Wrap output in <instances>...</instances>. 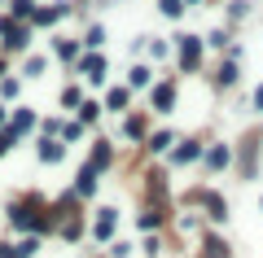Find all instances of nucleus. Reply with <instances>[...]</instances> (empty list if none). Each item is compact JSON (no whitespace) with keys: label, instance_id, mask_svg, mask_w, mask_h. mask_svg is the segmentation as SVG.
Here are the masks:
<instances>
[{"label":"nucleus","instance_id":"obj_6","mask_svg":"<svg viewBox=\"0 0 263 258\" xmlns=\"http://www.w3.org/2000/svg\"><path fill=\"white\" fill-rule=\"evenodd\" d=\"M145 202H149V206H167V202H171L167 171H158V166H154L149 175H145Z\"/></svg>","mask_w":263,"mask_h":258},{"label":"nucleus","instance_id":"obj_20","mask_svg":"<svg viewBox=\"0 0 263 258\" xmlns=\"http://www.w3.org/2000/svg\"><path fill=\"white\" fill-rule=\"evenodd\" d=\"M176 145H180L176 131H149V140H145V149H149V153H171Z\"/></svg>","mask_w":263,"mask_h":258},{"label":"nucleus","instance_id":"obj_4","mask_svg":"<svg viewBox=\"0 0 263 258\" xmlns=\"http://www.w3.org/2000/svg\"><path fill=\"white\" fill-rule=\"evenodd\" d=\"M114 228H119V210H114V206H101L97 219H92V241H97V245H110Z\"/></svg>","mask_w":263,"mask_h":258},{"label":"nucleus","instance_id":"obj_36","mask_svg":"<svg viewBox=\"0 0 263 258\" xmlns=\"http://www.w3.org/2000/svg\"><path fill=\"white\" fill-rule=\"evenodd\" d=\"M149 57H154V62H162V57H171L167 39H154V35H149Z\"/></svg>","mask_w":263,"mask_h":258},{"label":"nucleus","instance_id":"obj_26","mask_svg":"<svg viewBox=\"0 0 263 258\" xmlns=\"http://www.w3.org/2000/svg\"><path fill=\"white\" fill-rule=\"evenodd\" d=\"M40 241H44V236H35V232H27V236H22L18 245H13V258H35V254H40Z\"/></svg>","mask_w":263,"mask_h":258},{"label":"nucleus","instance_id":"obj_39","mask_svg":"<svg viewBox=\"0 0 263 258\" xmlns=\"http://www.w3.org/2000/svg\"><path fill=\"white\" fill-rule=\"evenodd\" d=\"M127 254H132L127 241H114V245H110V258H127Z\"/></svg>","mask_w":263,"mask_h":258},{"label":"nucleus","instance_id":"obj_1","mask_svg":"<svg viewBox=\"0 0 263 258\" xmlns=\"http://www.w3.org/2000/svg\"><path fill=\"white\" fill-rule=\"evenodd\" d=\"M202 53H206V39H202V35H189V31H184V35L176 39V66L184 74L202 70Z\"/></svg>","mask_w":263,"mask_h":258},{"label":"nucleus","instance_id":"obj_42","mask_svg":"<svg viewBox=\"0 0 263 258\" xmlns=\"http://www.w3.org/2000/svg\"><path fill=\"white\" fill-rule=\"evenodd\" d=\"M0 127H9V110L5 105H0Z\"/></svg>","mask_w":263,"mask_h":258},{"label":"nucleus","instance_id":"obj_40","mask_svg":"<svg viewBox=\"0 0 263 258\" xmlns=\"http://www.w3.org/2000/svg\"><path fill=\"white\" fill-rule=\"evenodd\" d=\"M250 101H254V114H263V83L254 88V96H250Z\"/></svg>","mask_w":263,"mask_h":258},{"label":"nucleus","instance_id":"obj_41","mask_svg":"<svg viewBox=\"0 0 263 258\" xmlns=\"http://www.w3.org/2000/svg\"><path fill=\"white\" fill-rule=\"evenodd\" d=\"M0 258H13V245H5V241H0Z\"/></svg>","mask_w":263,"mask_h":258},{"label":"nucleus","instance_id":"obj_13","mask_svg":"<svg viewBox=\"0 0 263 258\" xmlns=\"http://www.w3.org/2000/svg\"><path fill=\"white\" fill-rule=\"evenodd\" d=\"M123 136L136 140V145H145V140H149V118H145V114H123Z\"/></svg>","mask_w":263,"mask_h":258},{"label":"nucleus","instance_id":"obj_9","mask_svg":"<svg viewBox=\"0 0 263 258\" xmlns=\"http://www.w3.org/2000/svg\"><path fill=\"white\" fill-rule=\"evenodd\" d=\"M35 153H40L44 166H57V162H66V140L62 136H40L35 140Z\"/></svg>","mask_w":263,"mask_h":258},{"label":"nucleus","instance_id":"obj_17","mask_svg":"<svg viewBox=\"0 0 263 258\" xmlns=\"http://www.w3.org/2000/svg\"><path fill=\"white\" fill-rule=\"evenodd\" d=\"M127 88L132 92H145V88H154V70L145 62H132V70H127Z\"/></svg>","mask_w":263,"mask_h":258},{"label":"nucleus","instance_id":"obj_14","mask_svg":"<svg viewBox=\"0 0 263 258\" xmlns=\"http://www.w3.org/2000/svg\"><path fill=\"white\" fill-rule=\"evenodd\" d=\"M237 79H241V62H237V57H224V62H219V70H215V88L224 92V88H233Z\"/></svg>","mask_w":263,"mask_h":258},{"label":"nucleus","instance_id":"obj_32","mask_svg":"<svg viewBox=\"0 0 263 258\" xmlns=\"http://www.w3.org/2000/svg\"><path fill=\"white\" fill-rule=\"evenodd\" d=\"M44 70H48V57H27V66H22V74H27V79H40Z\"/></svg>","mask_w":263,"mask_h":258},{"label":"nucleus","instance_id":"obj_16","mask_svg":"<svg viewBox=\"0 0 263 258\" xmlns=\"http://www.w3.org/2000/svg\"><path fill=\"white\" fill-rule=\"evenodd\" d=\"M88 162H92L97 166V171H110V166H114V145H110V140H92V153H88Z\"/></svg>","mask_w":263,"mask_h":258},{"label":"nucleus","instance_id":"obj_43","mask_svg":"<svg viewBox=\"0 0 263 258\" xmlns=\"http://www.w3.org/2000/svg\"><path fill=\"white\" fill-rule=\"evenodd\" d=\"M5 74H9V62H5V57H0V79H5Z\"/></svg>","mask_w":263,"mask_h":258},{"label":"nucleus","instance_id":"obj_44","mask_svg":"<svg viewBox=\"0 0 263 258\" xmlns=\"http://www.w3.org/2000/svg\"><path fill=\"white\" fill-rule=\"evenodd\" d=\"M184 5H202V0H184Z\"/></svg>","mask_w":263,"mask_h":258},{"label":"nucleus","instance_id":"obj_28","mask_svg":"<svg viewBox=\"0 0 263 258\" xmlns=\"http://www.w3.org/2000/svg\"><path fill=\"white\" fill-rule=\"evenodd\" d=\"M57 101H62V110H79V105H84V92H79V83H66Z\"/></svg>","mask_w":263,"mask_h":258},{"label":"nucleus","instance_id":"obj_8","mask_svg":"<svg viewBox=\"0 0 263 258\" xmlns=\"http://www.w3.org/2000/svg\"><path fill=\"white\" fill-rule=\"evenodd\" d=\"M202 214L211 223H228V202H224L219 188H202Z\"/></svg>","mask_w":263,"mask_h":258},{"label":"nucleus","instance_id":"obj_29","mask_svg":"<svg viewBox=\"0 0 263 258\" xmlns=\"http://www.w3.org/2000/svg\"><path fill=\"white\" fill-rule=\"evenodd\" d=\"M75 114H79V123H84V127H92V123L101 118V101H84Z\"/></svg>","mask_w":263,"mask_h":258},{"label":"nucleus","instance_id":"obj_3","mask_svg":"<svg viewBox=\"0 0 263 258\" xmlns=\"http://www.w3.org/2000/svg\"><path fill=\"white\" fill-rule=\"evenodd\" d=\"M176 101H180L176 79H158V83L149 88V110H154V114H171V110H176Z\"/></svg>","mask_w":263,"mask_h":258},{"label":"nucleus","instance_id":"obj_11","mask_svg":"<svg viewBox=\"0 0 263 258\" xmlns=\"http://www.w3.org/2000/svg\"><path fill=\"white\" fill-rule=\"evenodd\" d=\"M197 258H233V245H228L219 232H202V245H197Z\"/></svg>","mask_w":263,"mask_h":258},{"label":"nucleus","instance_id":"obj_23","mask_svg":"<svg viewBox=\"0 0 263 258\" xmlns=\"http://www.w3.org/2000/svg\"><path fill=\"white\" fill-rule=\"evenodd\" d=\"M57 236H62V241H79V236H84V214H66L62 228H57Z\"/></svg>","mask_w":263,"mask_h":258},{"label":"nucleus","instance_id":"obj_19","mask_svg":"<svg viewBox=\"0 0 263 258\" xmlns=\"http://www.w3.org/2000/svg\"><path fill=\"white\" fill-rule=\"evenodd\" d=\"M40 127V118H35V110H13V118H9V131H13V136H27V131H35Z\"/></svg>","mask_w":263,"mask_h":258},{"label":"nucleus","instance_id":"obj_30","mask_svg":"<svg viewBox=\"0 0 263 258\" xmlns=\"http://www.w3.org/2000/svg\"><path fill=\"white\" fill-rule=\"evenodd\" d=\"M84 123H79V118H62V140H66V145H70V140H84Z\"/></svg>","mask_w":263,"mask_h":258},{"label":"nucleus","instance_id":"obj_22","mask_svg":"<svg viewBox=\"0 0 263 258\" xmlns=\"http://www.w3.org/2000/svg\"><path fill=\"white\" fill-rule=\"evenodd\" d=\"M127 105H132V88H110V92H105V110L127 114Z\"/></svg>","mask_w":263,"mask_h":258},{"label":"nucleus","instance_id":"obj_45","mask_svg":"<svg viewBox=\"0 0 263 258\" xmlns=\"http://www.w3.org/2000/svg\"><path fill=\"white\" fill-rule=\"evenodd\" d=\"M259 210H263V197H259Z\"/></svg>","mask_w":263,"mask_h":258},{"label":"nucleus","instance_id":"obj_12","mask_svg":"<svg viewBox=\"0 0 263 258\" xmlns=\"http://www.w3.org/2000/svg\"><path fill=\"white\" fill-rule=\"evenodd\" d=\"M97 188H101V171H97L92 162H84V166H79V175H75V193L88 202V197H97Z\"/></svg>","mask_w":263,"mask_h":258},{"label":"nucleus","instance_id":"obj_33","mask_svg":"<svg viewBox=\"0 0 263 258\" xmlns=\"http://www.w3.org/2000/svg\"><path fill=\"white\" fill-rule=\"evenodd\" d=\"M206 44H211V48H224V53H228V44H233V39H228V27H215V31L206 35Z\"/></svg>","mask_w":263,"mask_h":258},{"label":"nucleus","instance_id":"obj_27","mask_svg":"<svg viewBox=\"0 0 263 258\" xmlns=\"http://www.w3.org/2000/svg\"><path fill=\"white\" fill-rule=\"evenodd\" d=\"M79 44H84V48H88V53H97V48H101V44H105V27H101V22H92V27H88V31H84V39H79Z\"/></svg>","mask_w":263,"mask_h":258},{"label":"nucleus","instance_id":"obj_18","mask_svg":"<svg viewBox=\"0 0 263 258\" xmlns=\"http://www.w3.org/2000/svg\"><path fill=\"white\" fill-rule=\"evenodd\" d=\"M162 223H167V206H145L141 219H136V228H141V232H158Z\"/></svg>","mask_w":263,"mask_h":258},{"label":"nucleus","instance_id":"obj_7","mask_svg":"<svg viewBox=\"0 0 263 258\" xmlns=\"http://www.w3.org/2000/svg\"><path fill=\"white\" fill-rule=\"evenodd\" d=\"M202 153H206V145L197 136H189V140H180L167 157H171V166H193V162H202Z\"/></svg>","mask_w":263,"mask_h":258},{"label":"nucleus","instance_id":"obj_5","mask_svg":"<svg viewBox=\"0 0 263 258\" xmlns=\"http://www.w3.org/2000/svg\"><path fill=\"white\" fill-rule=\"evenodd\" d=\"M79 74H84L88 83H101V88H105V79H110V62H105V53H84V57H79Z\"/></svg>","mask_w":263,"mask_h":258},{"label":"nucleus","instance_id":"obj_34","mask_svg":"<svg viewBox=\"0 0 263 258\" xmlns=\"http://www.w3.org/2000/svg\"><path fill=\"white\" fill-rule=\"evenodd\" d=\"M241 18H250V0H233L228 5V22H241Z\"/></svg>","mask_w":263,"mask_h":258},{"label":"nucleus","instance_id":"obj_24","mask_svg":"<svg viewBox=\"0 0 263 258\" xmlns=\"http://www.w3.org/2000/svg\"><path fill=\"white\" fill-rule=\"evenodd\" d=\"M53 53L62 57V62H75V66H79V57H84V44H75V39H53Z\"/></svg>","mask_w":263,"mask_h":258},{"label":"nucleus","instance_id":"obj_2","mask_svg":"<svg viewBox=\"0 0 263 258\" xmlns=\"http://www.w3.org/2000/svg\"><path fill=\"white\" fill-rule=\"evenodd\" d=\"M259 157H263V136H246L237 149V175L241 180H259Z\"/></svg>","mask_w":263,"mask_h":258},{"label":"nucleus","instance_id":"obj_35","mask_svg":"<svg viewBox=\"0 0 263 258\" xmlns=\"http://www.w3.org/2000/svg\"><path fill=\"white\" fill-rule=\"evenodd\" d=\"M145 258H162V236H158V232L145 236Z\"/></svg>","mask_w":263,"mask_h":258},{"label":"nucleus","instance_id":"obj_15","mask_svg":"<svg viewBox=\"0 0 263 258\" xmlns=\"http://www.w3.org/2000/svg\"><path fill=\"white\" fill-rule=\"evenodd\" d=\"M62 18H66V5H40V9H35V18H31V27H35V31H44V27H57Z\"/></svg>","mask_w":263,"mask_h":258},{"label":"nucleus","instance_id":"obj_21","mask_svg":"<svg viewBox=\"0 0 263 258\" xmlns=\"http://www.w3.org/2000/svg\"><path fill=\"white\" fill-rule=\"evenodd\" d=\"M31 35H35V27H31V22H18V31L5 39V53H22V48L31 44Z\"/></svg>","mask_w":263,"mask_h":258},{"label":"nucleus","instance_id":"obj_25","mask_svg":"<svg viewBox=\"0 0 263 258\" xmlns=\"http://www.w3.org/2000/svg\"><path fill=\"white\" fill-rule=\"evenodd\" d=\"M5 5H9V18H18V22H31L35 18V0H5Z\"/></svg>","mask_w":263,"mask_h":258},{"label":"nucleus","instance_id":"obj_38","mask_svg":"<svg viewBox=\"0 0 263 258\" xmlns=\"http://www.w3.org/2000/svg\"><path fill=\"white\" fill-rule=\"evenodd\" d=\"M13 140H18V136H13V131H9V127L0 131V157H5V153H9V149H13Z\"/></svg>","mask_w":263,"mask_h":258},{"label":"nucleus","instance_id":"obj_10","mask_svg":"<svg viewBox=\"0 0 263 258\" xmlns=\"http://www.w3.org/2000/svg\"><path fill=\"white\" fill-rule=\"evenodd\" d=\"M202 162H206V171H228V166L237 162V153H233V145H206V153H202Z\"/></svg>","mask_w":263,"mask_h":258},{"label":"nucleus","instance_id":"obj_37","mask_svg":"<svg viewBox=\"0 0 263 258\" xmlns=\"http://www.w3.org/2000/svg\"><path fill=\"white\" fill-rule=\"evenodd\" d=\"M18 88H22V83H18V79H9V74L0 79V96H5V101H13V96H18Z\"/></svg>","mask_w":263,"mask_h":258},{"label":"nucleus","instance_id":"obj_31","mask_svg":"<svg viewBox=\"0 0 263 258\" xmlns=\"http://www.w3.org/2000/svg\"><path fill=\"white\" fill-rule=\"evenodd\" d=\"M184 9H189L184 0H158V13H162V18H171V22L184 18Z\"/></svg>","mask_w":263,"mask_h":258}]
</instances>
